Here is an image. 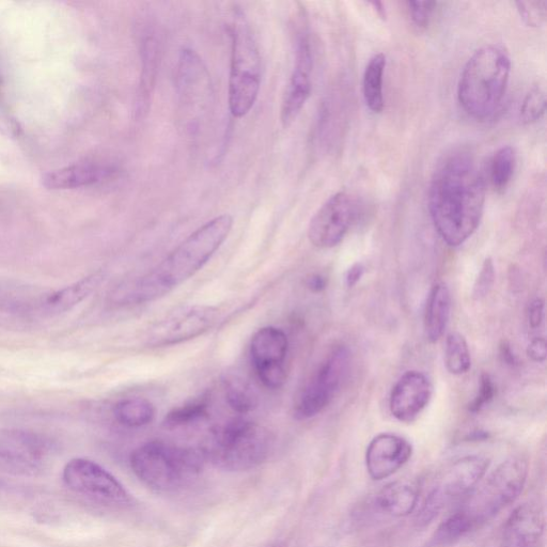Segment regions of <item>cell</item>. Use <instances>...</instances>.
<instances>
[{
    "label": "cell",
    "mask_w": 547,
    "mask_h": 547,
    "mask_svg": "<svg viewBox=\"0 0 547 547\" xmlns=\"http://www.w3.org/2000/svg\"><path fill=\"white\" fill-rule=\"evenodd\" d=\"M510 72V57L503 48L488 45L478 50L467 61L458 85L465 114L478 121L492 118L503 104Z\"/></svg>",
    "instance_id": "3"
},
{
    "label": "cell",
    "mask_w": 547,
    "mask_h": 547,
    "mask_svg": "<svg viewBox=\"0 0 547 547\" xmlns=\"http://www.w3.org/2000/svg\"><path fill=\"white\" fill-rule=\"evenodd\" d=\"M475 526L461 510L449 515V517L435 531L430 542L432 547H443L455 543L470 534Z\"/></svg>",
    "instance_id": "25"
},
{
    "label": "cell",
    "mask_w": 547,
    "mask_h": 547,
    "mask_svg": "<svg viewBox=\"0 0 547 547\" xmlns=\"http://www.w3.org/2000/svg\"><path fill=\"white\" fill-rule=\"evenodd\" d=\"M209 409L210 401L208 397L203 396L169 412L163 421V425L168 429L190 426L208 417Z\"/></svg>",
    "instance_id": "26"
},
{
    "label": "cell",
    "mask_w": 547,
    "mask_h": 547,
    "mask_svg": "<svg viewBox=\"0 0 547 547\" xmlns=\"http://www.w3.org/2000/svg\"><path fill=\"white\" fill-rule=\"evenodd\" d=\"M350 352L345 346L332 350L296 397L295 419L307 420L322 413L338 394L350 370Z\"/></svg>",
    "instance_id": "8"
},
{
    "label": "cell",
    "mask_w": 547,
    "mask_h": 547,
    "mask_svg": "<svg viewBox=\"0 0 547 547\" xmlns=\"http://www.w3.org/2000/svg\"><path fill=\"white\" fill-rule=\"evenodd\" d=\"M206 458L201 450L155 441L133 451L131 467L136 477L159 493L175 492L196 478Z\"/></svg>",
    "instance_id": "5"
},
{
    "label": "cell",
    "mask_w": 547,
    "mask_h": 547,
    "mask_svg": "<svg viewBox=\"0 0 547 547\" xmlns=\"http://www.w3.org/2000/svg\"><path fill=\"white\" fill-rule=\"evenodd\" d=\"M229 108L233 117L242 118L254 107L261 85V57L243 15L234 20L231 31Z\"/></svg>",
    "instance_id": "6"
},
{
    "label": "cell",
    "mask_w": 547,
    "mask_h": 547,
    "mask_svg": "<svg viewBox=\"0 0 547 547\" xmlns=\"http://www.w3.org/2000/svg\"><path fill=\"white\" fill-rule=\"evenodd\" d=\"M486 203V180L465 150L452 151L437 165L429 187L432 222L444 242L458 247L478 229Z\"/></svg>",
    "instance_id": "1"
},
{
    "label": "cell",
    "mask_w": 547,
    "mask_h": 547,
    "mask_svg": "<svg viewBox=\"0 0 547 547\" xmlns=\"http://www.w3.org/2000/svg\"><path fill=\"white\" fill-rule=\"evenodd\" d=\"M418 484L411 480H398L387 484L375 499V505L394 518L408 517L414 512L419 500Z\"/></svg>",
    "instance_id": "20"
},
{
    "label": "cell",
    "mask_w": 547,
    "mask_h": 547,
    "mask_svg": "<svg viewBox=\"0 0 547 547\" xmlns=\"http://www.w3.org/2000/svg\"><path fill=\"white\" fill-rule=\"evenodd\" d=\"M232 226L231 215L214 217L187 237L158 267L119 286L113 301L118 305H138L163 298L205 267L227 240Z\"/></svg>",
    "instance_id": "2"
},
{
    "label": "cell",
    "mask_w": 547,
    "mask_h": 547,
    "mask_svg": "<svg viewBox=\"0 0 547 547\" xmlns=\"http://www.w3.org/2000/svg\"><path fill=\"white\" fill-rule=\"evenodd\" d=\"M515 166H517V155L513 148L506 146L495 152L490 163V181L497 192H504L510 184Z\"/></svg>",
    "instance_id": "29"
},
{
    "label": "cell",
    "mask_w": 547,
    "mask_h": 547,
    "mask_svg": "<svg viewBox=\"0 0 547 547\" xmlns=\"http://www.w3.org/2000/svg\"><path fill=\"white\" fill-rule=\"evenodd\" d=\"M500 357H502L504 363L509 366L518 364L517 356L514 355L511 346L507 341H503L502 345H500Z\"/></svg>",
    "instance_id": "39"
},
{
    "label": "cell",
    "mask_w": 547,
    "mask_h": 547,
    "mask_svg": "<svg viewBox=\"0 0 547 547\" xmlns=\"http://www.w3.org/2000/svg\"><path fill=\"white\" fill-rule=\"evenodd\" d=\"M104 278L103 272L93 273L68 287L45 295L40 301L39 314L44 316L64 314L95 292L103 283Z\"/></svg>",
    "instance_id": "18"
},
{
    "label": "cell",
    "mask_w": 547,
    "mask_h": 547,
    "mask_svg": "<svg viewBox=\"0 0 547 547\" xmlns=\"http://www.w3.org/2000/svg\"><path fill=\"white\" fill-rule=\"evenodd\" d=\"M370 4L374 7L375 11L378 12V14L380 15V17L382 19H386V11H385L384 6H383L382 3L373 2V3H370Z\"/></svg>",
    "instance_id": "41"
},
{
    "label": "cell",
    "mask_w": 547,
    "mask_h": 547,
    "mask_svg": "<svg viewBox=\"0 0 547 547\" xmlns=\"http://www.w3.org/2000/svg\"><path fill=\"white\" fill-rule=\"evenodd\" d=\"M67 487L96 502L115 507H127L131 494L111 473L96 462L77 458L71 460L62 474Z\"/></svg>",
    "instance_id": "10"
},
{
    "label": "cell",
    "mask_w": 547,
    "mask_h": 547,
    "mask_svg": "<svg viewBox=\"0 0 547 547\" xmlns=\"http://www.w3.org/2000/svg\"><path fill=\"white\" fill-rule=\"evenodd\" d=\"M451 314V295L445 284H436L429 295L425 314L426 337L431 343L445 334Z\"/></svg>",
    "instance_id": "21"
},
{
    "label": "cell",
    "mask_w": 547,
    "mask_h": 547,
    "mask_svg": "<svg viewBox=\"0 0 547 547\" xmlns=\"http://www.w3.org/2000/svg\"><path fill=\"white\" fill-rule=\"evenodd\" d=\"M118 423L129 428L145 427L155 416L154 405L144 398H128L119 401L114 408Z\"/></svg>",
    "instance_id": "24"
},
{
    "label": "cell",
    "mask_w": 547,
    "mask_h": 547,
    "mask_svg": "<svg viewBox=\"0 0 547 547\" xmlns=\"http://www.w3.org/2000/svg\"><path fill=\"white\" fill-rule=\"evenodd\" d=\"M528 475V463L510 458L500 464L483 487L468 498L461 510L475 528L489 522L522 493Z\"/></svg>",
    "instance_id": "7"
},
{
    "label": "cell",
    "mask_w": 547,
    "mask_h": 547,
    "mask_svg": "<svg viewBox=\"0 0 547 547\" xmlns=\"http://www.w3.org/2000/svg\"><path fill=\"white\" fill-rule=\"evenodd\" d=\"M154 35L153 31H151L143 40V73L140 76L137 93V113L139 114H144L148 111L156 72H158L160 44L158 38Z\"/></svg>",
    "instance_id": "22"
},
{
    "label": "cell",
    "mask_w": 547,
    "mask_h": 547,
    "mask_svg": "<svg viewBox=\"0 0 547 547\" xmlns=\"http://www.w3.org/2000/svg\"><path fill=\"white\" fill-rule=\"evenodd\" d=\"M540 542L519 533V531L505 527L504 540L499 547H538Z\"/></svg>",
    "instance_id": "35"
},
{
    "label": "cell",
    "mask_w": 547,
    "mask_h": 547,
    "mask_svg": "<svg viewBox=\"0 0 547 547\" xmlns=\"http://www.w3.org/2000/svg\"><path fill=\"white\" fill-rule=\"evenodd\" d=\"M272 547H283V546H281V545H274V546H272Z\"/></svg>",
    "instance_id": "42"
},
{
    "label": "cell",
    "mask_w": 547,
    "mask_h": 547,
    "mask_svg": "<svg viewBox=\"0 0 547 547\" xmlns=\"http://www.w3.org/2000/svg\"><path fill=\"white\" fill-rule=\"evenodd\" d=\"M489 460L480 456H468L453 462L436 479L418 515V523L429 524L450 503L471 493L486 475Z\"/></svg>",
    "instance_id": "9"
},
{
    "label": "cell",
    "mask_w": 547,
    "mask_h": 547,
    "mask_svg": "<svg viewBox=\"0 0 547 547\" xmlns=\"http://www.w3.org/2000/svg\"><path fill=\"white\" fill-rule=\"evenodd\" d=\"M528 356L533 359L534 362H545L547 355L546 341L544 338H536L531 341L527 349Z\"/></svg>",
    "instance_id": "37"
},
{
    "label": "cell",
    "mask_w": 547,
    "mask_h": 547,
    "mask_svg": "<svg viewBox=\"0 0 547 547\" xmlns=\"http://www.w3.org/2000/svg\"><path fill=\"white\" fill-rule=\"evenodd\" d=\"M496 395V386L489 374H482L478 394L468 406L471 413H478L489 404Z\"/></svg>",
    "instance_id": "33"
},
{
    "label": "cell",
    "mask_w": 547,
    "mask_h": 547,
    "mask_svg": "<svg viewBox=\"0 0 547 547\" xmlns=\"http://www.w3.org/2000/svg\"><path fill=\"white\" fill-rule=\"evenodd\" d=\"M410 17L418 28H427L437 7L435 2H408L406 3Z\"/></svg>",
    "instance_id": "34"
},
{
    "label": "cell",
    "mask_w": 547,
    "mask_h": 547,
    "mask_svg": "<svg viewBox=\"0 0 547 547\" xmlns=\"http://www.w3.org/2000/svg\"><path fill=\"white\" fill-rule=\"evenodd\" d=\"M545 304L541 299H536L529 304L528 307V322L531 328L540 327L544 321Z\"/></svg>",
    "instance_id": "36"
},
{
    "label": "cell",
    "mask_w": 547,
    "mask_h": 547,
    "mask_svg": "<svg viewBox=\"0 0 547 547\" xmlns=\"http://www.w3.org/2000/svg\"><path fill=\"white\" fill-rule=\"evenodd\" d=\"M365 274V267L363 263H355L348 270L346 275V283L349 288L356 286Z\"/></svg>",
    "instance_id": "38"
},
{
    "label": "cell",
    "mask_w": 547,
    "mask_h": 547,
    "mask_svg": "<svg viewBox=\"0 0 547 547\" xmlns=\"http://www.w3.org/2000/svg\"><path fill=\"white\" fill-rule=\"evenodd\" d=\"M288 351V337L277 327H263L254 335L250 342V358L265 387L279 389L285 385Z\"/></svg>",
    "instance_id": "13"
},
{
    "label": "cell",
    "mask_w": 547,
    "mask_h": 547,
    "mask_svg": "<svg viewBox=\"0 0 547 547\" xmlns=\"http://www.w3.org/2000/svg\"><path fill=\"white\" fill-rule=\"evenodd\" d=\"M307 286L312 292H322L327 286L326 278L322 275L315 274L308 278Z\"/></svg>",
    "instance_id": "40"
},
{
    "label": "cell",
    "mask_w": 547,
    "mask_h": 547,
    "mask_svg": "<svg viewBox=\"0 0 547 547\" xmlns=\"http://www.w3.org/2000/svg\"><path fill=\"white\" fill-rule=\"evenodd\" d=\"M386 68L384 54L374 55L366 67L363 81L365 102L371 112L380 114L384 109L383 81Z\"/></svg>",
    "instance_id": "23"
},
{
    "label": "cell",
    "mask_w": 547,
    "mask_h": 547,
    "mask_svg": "<svg viewBox=\"0 0 547 547\" xmlns=\"http://www.w3.org/2000/svg\"><path fill=\"white\" fill-rule=\"evenodd\" d=\"M114 170L98 164H77L46 174L42 184L48 190L65 191L96 184L111 176Z\"/></svg>",
    "instance_id": "19"
},
{
    "label": "cell",
    "mask_w": 547,
    "mask_h": 547,
    "mask_svg": "<svg viewBox=\"0 0 547 547\" xmlns=\"http://www.w3.org/2000/svg\"><path fill=\"white\" fill-rule=\"evenodd\" d=\"M432 395L433 385L427 375L419 371H408L402 375L390 393V413L400 423H414L426 410Z\"/></svg>",
    "instance_id": "16"
},
{
    "label": "cell",
    "mask_w": 547,
    "mask_h": 547,
    "mask_svg": "<svg viewBox=\"0 0 547 547\" xmlns=\"http://www.w3.org/2000/svg\"><path fill=\"white\" fill-rule=\"evenodd\" d=\"M546 112L545 92L540 87L531 89L525 97L520 117L524 124H533L541 120Z\"/></svg>",
    "instance_id": "30"
},
{
    "label": "cell",
    "mask_w": 547,
    "mask_h": 547,
    "mask_svg": "<svg viewBox=\"0 0 547 547\" xmlns=\"http://www.w3.org/2000/svg\"><path fill=\"white\" fill-rule=\"evenodd\" d=\"M48 453V446L33 432L0 429V465L21 474L36 473Z\"/></svg>",
    "instance_id": "14"
},
{
    "label": "cell",
    "mask_w": 547,
    "mask_h": 547,
    "mask_svg": "<svg viewBox=\"0 0 547 547\" xmlns=\"http://www.w3.org/2000/svg\"><path fill=\"white\" fill-rule=\"evenodd\" d=\"M445 365L453 375L466 374L472 367L470 348L460 333H450L446 338Z\"/></svg>",
    "instance_id": "28"
},
{
    "label": "cell",
    "mask_w": 547,
    "mask_h": 547,
    "mask_svg": "<svg viewBox=\"0 0 547 547\" xmlns=\"http://www.w3.org/2000/svg\"><path fill=\"white\" fill-rule=\"evenodd\" d=\"M218 317L217 308L212 306L179 307L151 326L145 337L146 345L163 348L197 338L210 331Z\"/></svg>",
    "instance_id": "11"
},
{
    "label": "cell",
    "mask_w": 547,
    "mask_h": 547,
    "mask_svg": "<svg viewBox=\"0 0 547 547\" xmlns=\"http://www.w3.org/2000/svg\"><path fill=\"white\" fill-rule=\"evenodd\" d=\"M226 400L233 411L248 414L257 409L258 396L252 386L245 380L232 377L225 381Z\"/></svg>",
    "instance_id": "27"
},
{
    "label": "cell",
    "mask_w": 547,
    "mask_h": 547,
    "mask_svg": "<svg viewBox=\"0 0 547 547\" xmlns=\"http://www.w3.org/2000/svg\"><path fill=\"white\" fill-rule=\"evenodd\" d=\"M359 214L357 200L347 192H339L324 202L311 218L308 238L312 245L328 249L346 238Z\"/></svg>",
    "instance_id": "12"
},
{
    "label": "cell",
    "mask_w": 547,
    "mask_h": 547,
    "mask_svg": "<svg viewBox=\"0 0 547 547\" xmlns=\"http://www.w3.org/2000/svg\"><path fill=\"white\" fill-rule=\"evenodd\" d=\"M273 436L268 429L246 419H233L215 427L200 449L206 461L230 472L253 470L270 456Z\"/></svg>",
    "instance_id": "4"
},
{
    "label": "cell",
    "mask_w": 547,
    "mask_h": 547,
    "mask_svg": "<svg viewBox=\"0 0 547 547\" xmlns=\"http://www.w3.org/2000/svg\"><path fill=\"white\" fill-rule=\"evenodd\" d=\"M314 69V55L307 31H301L296 43L295 65L281 106V122L285 127L300 115L310 97Z\"/></svg>",
    "instance_id": "15"
},
{
    "label": "cell",
    "mask_w": 547,
    "mask_h": 547,
    "mask_svg": "<svg viewBox=\"0 0 547 547\" xmlns=\"http://www.w3.org/2000/svg\"><path fill=\"white\" fill-rule=\"evenodd\" d=\"M413 447L404 437L393 433L375 436L366 452V466L373 480H383L396 474L410 461Z\"/></svg>",
    "instance_id": "17"
},
{
    "label": "cell",
    "mask_w": 547,
    "mask_h": 547,
    "mask_svg": "<svg viewBox=\"0 0 547 547\" xmlns=\"http://www.w3.org/2000/svg\"><path fill=\"white\" fill-rule=\"evenodd\" d=\"M521 19L530 27H540L546 21L547 3L545 0L515 3Z\"/></svg>",
    "instance_id": "31"
},
{
    "label": "cell",
    "mask_w": 547,
    "mask_h": 547,
    "mask_svg": "<svg viewBox=\"0 0 547 547\" xmlns=\"http://www.w3.org/2000/svg\"><path fill=\"white\" fill-rule=\"evenodd\" d=\"M495 283V267L491 258L484 260L481 271L476 279L473 296L477 301L487 298Z\"/></svg>",
    "instance_id": "32"
}]
</instances>
